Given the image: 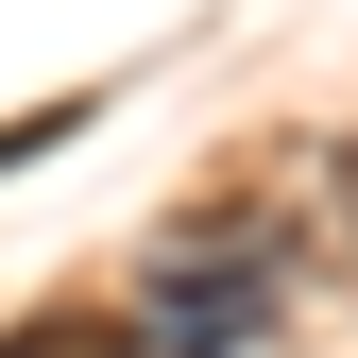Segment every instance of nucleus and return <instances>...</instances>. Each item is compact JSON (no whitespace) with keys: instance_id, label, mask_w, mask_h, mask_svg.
<instances>
[{"instance_id":"1","label":"nucleus","mask_w":358,"mask_h":358,"mask_svg":"<svg viewBox=\"0 0 358 358\" xmlns=\"http://www.w3.org/2000/svg\"><path fill=\"white\" fill-rule=\"evenodd\" d=\"M256 324V273H205V290H154V324H137V358H222Z\"/></svg>"},{"instance_id":"2","label":"nucleus","mask_w":358,"mask_h":358,"mask_svg":"<svg viewBox=\"0 0 358 358\" xmlns=\"http://www.w3.org/2000/svg\"><path fill=\"white\" fill-rule=\"evenodd\" d=\"M0 358H85V341H69V324H34V341H0Z\"/></svg>"}]
</instances>
